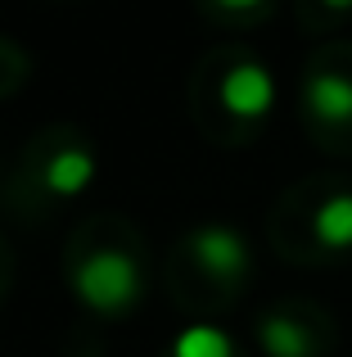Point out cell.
I'll return each instance as SVG.
<instances>
[{
	"mask_svg": "<svg viewBox=\"0 0 352 357\" xmlns=\"http://www.w3.org/2000/svg\"><path fill=\"white\" fill-rule=\"evenodd\" d=\"M81 303L95 307V312H127V307L141 298V267H136L131 253L118 249H99L72 276Z\"/></svg>",
	"mask_w": 352,
	"mask_h": 357,
	"instance_id": "6da1fadb",
	"label": "cell"
},
{
	"mask_svg": "<svg viewBox=\"0 0 352 357\" xmlns=\"http://www.w3.org/2000/svg\"><path fill=\"white\" fill-rule=\"evenodd\" d=\"M221 105L235 118H266L275 105V77L266 63L244 59L221 77Z\"/></svg>",
	"mask_w": 352,
	"mask_h": 357,
	"instance_id": "7a4b0ae2",
	"label": "cell"
},
{
	"mask_svg": "<svg viewBox=\"0 0 352 357\" xmlns=\"http://www.w3.org/2000/svg\"><path fill=\"white\" fill-rule=\"evenodd\" d=\"M190 253H194V262H199L208 276H217V280H235L239 271L248 267V244H244L239 231H230V227H203V231H194Z\"/></svg>",
	"mask_w": 352,
	"mask_h": 357,
	"instance_id": "3957f363",
	"label": "cell"
},
{
	"mask_svg": "<svg viewBox=\"0 0 352 357\" xmlns=\"http://www.w3.org/2000/svg\"><path fill=\"white\" fill-rule=\"evenodd\" d=\"M303 96H307V109L317 122H330V127L352 122V77L344 73H312Z\"/></svg>",
	"mask_w": 352,
	"mask_h": 357,
	"instance_id": "277c9868",
	"label": "cell"
},
{
	"mask_svg": "<svg viewBox=\"0 0 352 357\" xmlns=\"http://www.w3.org/2000/svg\"><path fill=\"white\" fill-rule=\"evenodd\" d=\"M257 340H262L266 357H312V349H317L307 326L285 317V312H266L262 326H257Z\"/></svg>",
	"mask_w": 352,
	"mask_h": 357,
	"instance_id": "5b68a950",
	"label": "cell"
},
{
	"mask_svg": "<svg viewBox=\"0 0 352 357\" xmlns=\"http://www.w3.org/2000/svg\"><path fill=\"white\" fill-rule=\"evenodd\" d=\"M95 181V158L86 154V149H59V154L45 163V190L54 195H81L86 185Z\"/></svg>",
	"mask_w": 352,
	"mask_h": 357,
	"instance_id": "8992f818",
	"label": "cell"
},
{
	"mask_svg": "<svg viewBox=\"0 0 352 357\" xmlns=\"http://www.w3.org/2000/svg\"><path fill=\"white\" fill-rule=\"evenodd\" d=\"M312 231L326 249H352V195H330L312 218Z\"/></svg>",
	"mask_w": 352,
	"mask_h": 357,
	"instance_id": "52a82bcc",
	"label": "cell"
},
{
	"mask_svg": "<svg viewBox=\"0 0 352 357\" xmlns=\"http://www.w3.org/2000/svg\"><path fill=\"white\" fill-rule=\"evenodd\" d=\"M172 357H235V344L217 326H190V331L176 335Z\"/></svg>",
	"mask_w": 352,
	"mask_h": 357,
	"instance_id": "ba28073f",
	"label": "cell"
}]
</instances>
